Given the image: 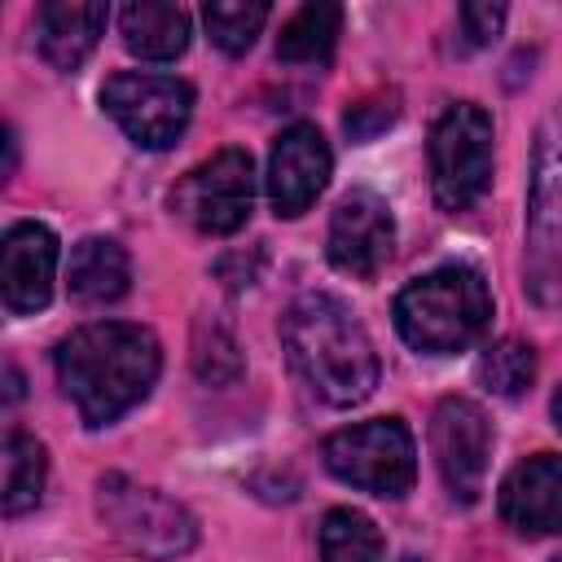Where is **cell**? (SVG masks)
I'll list each match as a JSON object with an SVG mask.
<instances>
[{
	"instance_id": "21",
	"label": "cell",
	"mask_w": 562,
	"mask_h": 562,
	"mask_svg": "<svg viewBox=\"0 0 562 562\" xmlns=\"http://www.w3.org/2000/svg\"><path fill=\"white\" fill-rule=\"evenodd\" d=\"M268 13L272 9L263 0H211L202 9V22H206V35L215 48H224L228 57H241L259 40Z\"/></svg>"
},
{
	"instance_id": "12",
	"label": "cell",
	"mask_w": 562,
	"mask_h": 562,
	"mask_svg": "<svg viewBox=\"0 0 562 562\" xmlns=\"http://www.w3.org/2000/svg\"><path fill=\"white\" fill-rule=\"evenodd\" d=\"M334 154L316 123H290L268 154V202L277 215H303L329 184Z\"/></svg>"
},
{
	"instance_id": "15",
	"label": "cell",
	"mask_w": 562,
	"mask_h": 562,
	"mask_svg": "<svg viewBox=\"0 0 562 562\" xmlns=\"http://www.w3.org/2000/svg\"><path fill=\"white\" fill-rule=\"evenodd\" d=\"M110 22L105 4H75V0H44L35 9V44L53 70H79L97 48Z\"/></svg>"
},
{
	"instance_id": "11",
	"label": "cell",
	"mask_w": 562,
	"mask_h": 562,
	"mask_svg": "<svg viewBox=\"0 0 562 562\" xmlns=\"http://www.w3.org/2000/svg\"><path fill=\"white\" fill-rule=\"evenodd\" d=\"M395 250V215L382 193L373 189H347L329 215L325 255L347 277H378Z\"/></svg>"
},
{
	"instance_id": "8",
	"label": "cell",
	"mask_w": 562,
	"mask_h": 562,
	"mask_svg": "<svg viewBox=\"0 0 562 562\" xmlns=\"http://www.w3.org/2000/svg\"><path fill=\"white\" fill-rule=\"evenodd\" d=\"M105 114L123 127V136L140 149H167L184 136L193 119V88L176 75L119 70L101 83Z\"/></svg>"
},
{
	"instance_id": "24",
	"label": "cell",
	"mask_w": 562,
	"mask_h": 562,
	"mask_svg": "<svg viewBox=\"0 0 562 562\" xmlns=\"http://www.w3.org/2000/svg\"><path fill=\"white\" fill-rule=\"evenodd\" d=\"M395 114H400L395 97H386V101H356V105L342 114V127H347L351 140H369V136H378L382 127H391Z\"/></svg>"
},
{
	"instance_id": "2",
	"label": "cell",
	"mask_w": 562,
	"mask_h": 562,
	"mask_svg": "<svg viewBox=\"0 0 562 562\" xmlns=\"http://www.w3.org/2000/svg\"><path fill=\"white\" fill-rule=\"evenodd\" d=\"M281 342L307 391L334 408H351L373 395L382 364L360 316L325 290L299 294L281 316Z\"/></svg>"
},
{
	"instance_id": "4",
	"label": "cell",
	"mask_w": 562,
	"mask_h": 562,
	"mask_svg": "<svg viewBox=\"0 0 562 562\" xmlns=\"http://www.w3.org/2000/svg\"><path fill=\"white\" fill-rule=\"evenodd\" d=\"M522 281L540 307L562 303V97L544 110L531 145Z\"/></svg>"
},
{
	"instance_id": "6",
	"label": "cell",
	"mask_w": 562,
	"mask_h": 562,
	"mask_svg": "<svg viewBox=\"0 0 562 562\" xmlns=\"http://www.w3.org/2000/svg\"><path fill=\"white\" fill-rule=\"evenodd\" d=\"M325 470L369 496L400 501L417 483V443L400 417H369L360 426H342L321 443Z\"/></svg>"
},
{
	"instance_id": "26",
	"label": "cell",
	"mask_w": 562,
	"mask_h": 562,
	"mask_svg": "<svg viewBox=\"0 0 562 562\" xmlns=\"http://www.w3.org/2000/svg\"><path fill=\"white\" fill-rule=\"evenodd\" d=\"M549 413H553V426L562 430V386L553 391V404H549Z\"/></svg>"
},
{
	"instance_id": "25",
	"label": "cell",
	"mask_w": 562,
	"mask_h": 562,
	"mask_svg": "<svg viewBox=\"0 0 562 562\" xmlns=\"http://www.w3.org/2000/svg\"><path fill=\"white\" fill-rule=\"evenodd\" d=\"M461 26H465V44L470 48H487L501 26H505V4H461Z\"/></svg>"
},
{
	"instance_id": "23",
	"label": "cell",
	"mask_w": 562,
	"mask_h": 562,
	"mask_svg": "<svg viewBox=\"0 0 562 562\" xmlns=\"http://www.w3.org/2000/svg\"><path fill=\"white\" fill-rule=\"evenodd\" d=\"M193 369L202 382H233L241 373V356H237V342L224 325H198V338H193Z\"/></svg>"
},
{
	"instance_id": "14",
	"label": "cell",
	"mask_w": 562,
	"mask_h": 562,
	"mask_svg": "<svg viewBox=\"0 0 562 562\" xmlns=\"http://www.w3.org/2000/svg\"><path fill=\"white\" fill-rule=\"evenodd\" d=\"M496 509H501L505 527H514L527 540L562 536V457L558 452L522 457L501 479Z\"/></svg>"
},
{
	"instance_id": "9",
	"label": "cell",
	"mask_w": 562,
	"mask_h": 562,
	"mask_svg": "<svg viewBox=\"0 0 562 562\" xmlns=\"http://www.w3.org/2000/svg\"><path fill=\"white\" fill-rule=\"evenodd\" d=\"M255 206V162L246 149L228 145L189 167L171 189V211L206 237H228L250 220Z\"/></svg>"
},
{
	"instance_id": "16",
	"label": "cell",
	"mask_w": 562,
	"mask_h": 562,
	"mask_svg": "<svg viewBox=\"0 0 562 562\" xmlns=\"http://www.w3.org/2000/svg\"><path fill=\"white\" fill-rule=\"evenodd\" d=\"M132 285V259L123 250V241L114 237H83L70 250L66 263V290L79 307H105L119 303Z\"/></svg>"
},
{
	"instance_id": "28",
	"label": "cell",
	"mask_w": 562,
	"mask_h": 562,
	"mask_svg": "<svg viewBox=\"0 0 562 562\" xmlns=\"http://www.w3.org/2000/svg\"><path fill=\"white\" fill-rule=\"evenodd\" d=\"M558 562H562V558H558Z\"/></svg>"
},
{
	"instance_id": "3",
	"label": "cell",
	"mask_w": 562,
	"mask_h": 562,
	"mask_svg": "<svg viewBox=\"0 0 562 562\" xmlns=\"http://www.w3.org/2000/svg\"><path fill=\"white\" fill-rule=\"evenodd\" d=\"M492 321V290L479 268L443 263L395 294V329L422 356H457Z\"/></svg>"
},
{
	"instance_id": "20",
	"label": "cell",
	"mask_w": 562,
	"mask_h": 562,
	"mask_svg": "<svg viewBox=\"0 0 562 562\" xmlns=\"http://www.w3.org/2000/svg\"><path fill=\"white\" fill-rule=\"evenodd\" d=\"M386 544L369 514L334 505L321 518V562H382Z\"/></svg>"
},
{
	"instance_id": "10",
	"label": "cell",
	"mask_w": 562,
	"mask_h": 562,
	"mask_svg": "<svg viewBox=\"0 0 562 562\" xmlns=\"http://www.w3.org/2000/svg\"><path fill=\"white\" fill-rule=\"evenodd\" d=\"M430 457L452 501L474 505L487 483L492 461V422L465 395H443L430 413Z\"/></svg>"
},
{
	"instance_id": "7",
	"label": "cell",
	"mask_w": 562,
	"mask_h": 562,
	"mask_svg": "<svg viewBox=\"0 0 562 562\" xmlns=\"http://www.w3.org/2000/svg\"><path fill=\"white\" fill-rule=\"evenodd\" d=\"M492 114L474 101H452L430 127V189L439 211H470L492 180Z\"/></svg>"
},
{
	"instance_id": "13",
	"label": "cell",
	"mask_w": 562,
	"mask_h": 562,
	"mask_svg": "<svg viewBox=\"0 0 562 562\" xmlns=\"http://www.w3.org/2000/svg\"><path fill=\"white\" fill-rule=\"evenodd\" d=\"M57 281V233L40 220L9 224L0 241V290L13 316L44 312Z\"/></svg>"
},
{
	"instance_id": "17",
	"label": "cell",
	"mask_w": 562,
	"mask_h": 562,
	"mask_svg": "<svg viewBox=\"0 0 562 562\" xmlns=\"http://www.w3.org/2000/svg\"><path fill=\"white\" fill-rule=\"evenodd\" d=\"M119 35H123V48L140 61H176L189 48L193 26L180 4L136 0L119 13Z\"/></svg>"
},
{
	"instance_id": "19",
	"label": "cell",
	"mask_w": 562,
	"mask_h": 562,
	"mask_svg": "<svg viewBox=\"0 0 562 562\" xmlns=\"http://www.w3.org/2000/svg\"><path fill=\"white\" fill-rule=\"evenodd\" d=\"M44 479H48L44 443L35 435L9 426V435H4V518L35 509L44 496Z\"/></svg>"
},
{
	"instance_id": "1",
	"label": "cell",
	"mask_w": 562,
	"mask_h": 562,
	"mask_svg": "<svg viewBox=\"0 0 562 562\" xmlns=\"http://www.w3.org/2000/svg\"><path fill=\"white\" fill-rule=\"evenodd\" d=\"M57 386L75 404L88 430L132 413L162 369V347L154 329L132 321H92L66 334L53 351Z\"/></svg>"
},
{
	"instance_id": "5",
	"label": "cell",
	"mask_w": 562,
	"mask_h": 562,
	"mask_svg": "<svg viewBox=\"0 0 562 562\" xmlns=\"http://www.w3.org/2000/svg\"><path fill=\"white\" fill-rule=\"evenodd\" d=\"M97 518L127 553L145 562H176L198 544V518L176 496L136 483L132 474L97 479Z\"/></svg>"
},
{
	"instance_id": "22",
	"label": "cell",
	"mask_w": 562,
	"mask_h": 562,
	"mask_svg": "<svg viewBox=\"0 0 562 562\" xmlns=\"http://www.w3.org/2000/svg\"><path fill=\"white\" fill-rule=\"evenodd\" d=\"M479 382L483 391L501 400H518L536 382V351L522 338H501L479 356Z\"/></svg>"
},
{
	"instance_id": "18",
	"label": "cell",
	"mask_w": 562,
	"mask_h": 562,
	"mask_svg": "<svg viewBox=\"0 0 562 562\" xmlns=\"http://www.w3.org/2000/svg\"><path fill=\"white\" fill-rule=\"evenodd\" d=\"M338 31H342V9L329 0H312L281 22L277 57L290 66H325L334 57Z\"/></svg>"
},
{
	"instance_id": "27",
	"label": "cell",
	"mask_w": 562,
	"mask_h": 562,
	"mask_svg": "<svg viewBox=\"0 0 562 562\" xmlns=\"http://www.w3.org/2000/svg\"><path fill=\"white\" fill-rule=\"evenodd\" d=\"M404 562H422V558H404Z\"/></svg>"
}]
</instances>
